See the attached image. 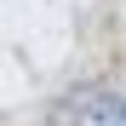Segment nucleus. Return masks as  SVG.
Returning <instances> with one entry per match:
<instances>
[{
  "instance_id": "f257e3e1",
  "label": "nucleus",
  "mask_w": 126,
  "mask_h": 126,
  "mask_svg": "<svg viewBox=\"0 0 126 126\" xmlns=\"http://www.w3.org/2000/svg\"><path fill=\"white\" fill-rule=\"evenodd\" d=\"M52 126H126V92L115 86H75L52 103Z\"/></svg>"
}]
</instances>
